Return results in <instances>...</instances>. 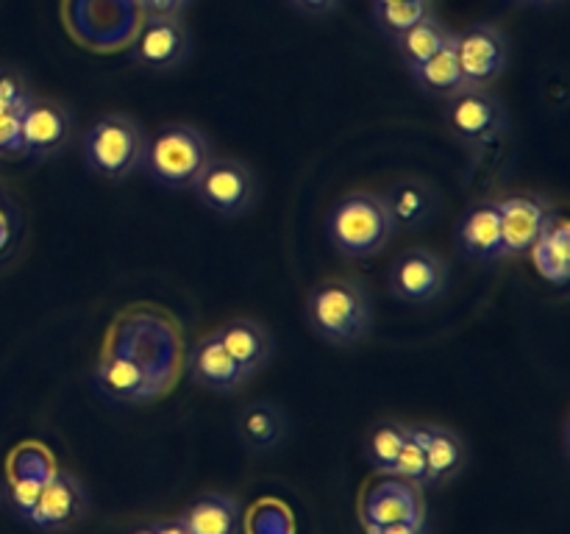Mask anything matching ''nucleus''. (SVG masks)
<instances>
[{"label": "nucleus", "instance_id": "f257e3e1", "mask_svg": "<svg viewBox=\"0 0 570 534\" xmlns=\"http://www.w3.org/2000/svg\"><path fill=\"white\" fill-rule=\"evenodd\" d=\"M215 159L212 142L200 128L187 122H165L145 139L139 170L161 189H193L206 165Z\"/></svg>", "mask_w": 570, "mask_h": 534}, {"label": "nucleus", "instance_id": "f03ea898", "mask_svg": "<svg viewBox=\"0 0 570 534\" xmlns=\"http://www.w3.org/2000/svg\"><path fill=\"white\" fill-rule=\"evenodd\" d=\"M306 323L323 343L351 348L373 328L371 295L351 278L321 281L306 298Z\"/></svg>", "mask_w": 570, "mask_h": 534}, {"label": "nucleus", "instance_id": "7ed1b4c3", "mask_svg": "<svg viewBox=\"0 0 570 534\" xmlns=\"http://www.w3.org/2000/svg\"><path fill=\"white\" fill-rule=\"evenodd\" d=\"M328 243L345 259H371L395 237L393 217L379 192H348L326 217Z\"/></svg>", "mask_w": 570, "mask_h": 534}, {"label": "nucleus", "instance_id": "20e7f679", "mask_svg": "<svg viewBox=\"0 0 570 534\" xmlns=\"http://www.w3.org/2000/svg\"><path fill=\"white\" fill-rule=\"evenodd\" d=\"M145 139H148V134L131 115H122V111L100 115L81 134L83 165L92 176L104 178V181H126L142 165Z\"/></svg>", "mask_w": 570, "mask_h": 534}, {"label": "nucleus", "instance_id": "39448f33", "mask_svg": "<svg viewBox=\"0 0 570 534\" xmlns=\"http://www.w3.org/2000/svg\"><path fill=\"white\" fill-rule=\"evenodd\" d=\"M445 128L465 148L484 150L499 142L510 128L507 106L490 87H465L445 100Z\"/></svg>", "mask_w": 570, "mask_h": 534}, {"label": "nucleus", "instance_id": "423d86ee", "mask_svg": "<svg viewBox=\"0 0 570 534\" xmlns=\"http://www.w3.org/2000/svg\"><path fill=\"white\" fill-rule=\"evenodd\" d=\"M193 192L198 204L212 215L223 217V220H237V217L248 215L259 200V178H256L254 167L245 161L215 156L195 181Z\"/></svg>", "mask_w": 570, "mask_h": 534}, {"label": "nucleus", "instance_id": "0eeeda50", "mask_svg": "<svg viewBox=\"0 0 570 534\" xmlns=\"http://www.w3.org/2000/svg\"><path fill=\"white\" fill-rule=\"evenodd\" d=\"M193 56V37L181 17L148 14L134 33L128 59L145 72H173Z\"/></svg>", "mask_w": 570, "mask_h": 534}, {"label": "nucleus", "instance_id": "6e6552de", "mask_svg": "<svg viewBox=\"0 0 570 534\" xmlns=\"http://www.w3.org/2000/svg\"><path fill=\"white\" fill-rule=\"evenodd\" d=\"M454 56L465 87H490L510 67V39L501 28L476 22L460 33L454 31Z\"/></svg>", "mask_w": 570, "mask_h": 534}, {"label": "nucleus", "instance_id": "1a4fd4ad", "mask_svg": "<svg viewBox=\"0 0 570 534\" xmlns=\"http://www.w3.org/2000/svg\"><path fill=\"white\" fill-rule=\"evenodd\" d=\"M76 137V117L65 103L33 95L20 117V156L48 161L59 156Z\"/></svg>", "mask_w": 570, "mask_h": 534}, {"label": "nucleus", "instance_id": "9d476101", "mask_svg": "<svg viewBox=\"0 0 570 534\" xmlns=\"http://www.w3.org/2000/svg\"><path fill=\"white\" fill-rule=\"evenodd\" d=\"M390 293L406 304H434L449 289V261L429 248H410L390 267Z\"/></svg>", "mask_w": 570, "mask_h": 534}, {"label": "nucleus", "instance_id": "9b49d317", "mask_svg": "<svg viewBox=\"0 0 570 534\" xmlns=\"http://www.w3.org/2000/svg\"><path fill=\"white\" fill-rule=\"evenodd\" d=\"M89 506L92 504H89V493L81 478L72 476L70 471L56 467L48 482H45L37 506H33L26 523H31L33 528L45 534H59L87 521Z\"/></svg>", "mask_w": 570, "mask_h": 534}, {"label": "nucleus", "instance_id": "f8f14e48", "mask_svg": "<svg viewBox=\"0 0 570 534\" xmlns=\"http://www.w3.org/2000/svg\"><path fill=\"white\" fill-rule=\"evenodd\" d=\"M495 204H499L504 259L529 254L534 239L543 234V228L554 217L551 204L546 198H540V195H507V198L495 200Z\"/></svg>", "mask_w": 570, "mask_h": 534}, {"label": "nucleus", "instance_id": "ddd939ff", "mask_svg": "<svg viewBox=\"0 0 570 534\" xmlns=\"http://www.w3.org/2000/svg\"><path fill=\"white\" fill-rule=\"evenodd\" d=\"M95 389L109 404H142L159 393L154 367L128 354H109L95 373Z\"/></svg>", "mask_w": 570, "mask_h": 534}, {"label": "nucleus", "instance_id": "4468645a", "mask_svg": "<svg viewBox=\"0 0 570 534\" xmlns=\"http://www.w3.org/2000/svg\"><path fill=\"white\" fill-rule=\"evenodd\" d=\"M362 526H387L399 521H426V501L417 484L404 478H384L362 498Z\"/></svg>", "mask_w": 570, "mask_h": 534}, {"label": "nucleus", "instance_id": "2eb2a0df", "mask_svg": "<svg viewBox=\"0 0 570 534\" xmlns=\"http://www.w3.org/2000/svg\"><path fill=\"white\" fill-rule=\"evenodd\" d=\"M187 365L193 382L217 395H232L250 382L248 373H245L243 367L237 365V359L223 348L217 334H206V337H200L198 343L193 345Z\"/></svg>", "mask_w": 570, "mask_h": 534}, {"label": "nucleus", "instance_id": "dca6fc26", "mask_svg": "<svg viewBox=\"0 0 570 534\" xmlns=\"http://www.w3.org/2000/svg\"><path fill=\"white\" fill-rule=\"evenodd\" d=\"M53 471V456H50L42 445H22V448L11 456L9 490H3V495L9 498V506L14 510V515L20 517V521H28L31 510L37 506L45 482H48Z\"/></svg>", "mask_w": 570, "mask_h": 534}, {"label": "nucleus", "instance_id": "f3484780", "mask_svg": "<svg viewBox=\"0 0 570 534\" xmlns=\"http://www.w3.org/2000/svg\"><path fill=\"white\" fill-rule=\"evenodd\" d=\"M456 248L473 261H499L504 259L501 245V220L495 200H479L456 222Z\"/></svg>", "mask_w": 570, "mask_h": 534}, {"label": "nucleus", "instance_id": "a211bd4d", "mask_svg": "<svg viewBox=\"0 0 570 534\" xmlns=\"http://www.w3.org/2000/svg\"><path fill=\"white\" fill-rule=\"evenodd\" d=\"M215 334L248 376H256L271 365L276 343L265 323L254 320V317H234V320L223 323Z\"/></svg>", "mask_w": 570, "mask_h": 534}, {"label": "nucleus", "instance_id": "6ab92c4d", "mask_svg": "<svg viewBox=\"0 0 570 534\" xmlns=\"http://www.w3.org/2000/svg\"><path fill=\"white\" fill-rule=\"evenodd\" d=\"M423 437V454H426V478L423 487H445L454 482L468 465V445L454 428L449 426H417Z\"/></svg>", "mask_w": 570, "mask_h": 534}, {"label": "nucleus", "instance_id": "aec40b11", "mask_svg": "<svg viewBox=\"0 0 570 534\" xmlns=\"http://www.w3.org/2000/svg\"><path fill=\"white\" fill-rule=\"evenodd\" d=\"M382 198L390 217H393L395 231L423 228L440 209V195L434 192L432 184L421 181V178H401Z\"/></svg>", "mask_w": 570, "mask_h": 534}, {"label": "nucleus", "instance_id": "412c9836", "mask_svg": "<svg viewBox=\"0 0 570 534\" xmlns=\"http://www.w3.org/2000/svg\"><path fill=\"white\" fill-rule=\"evenodd\" d=\"M287 412L273 404V400H256V404L245 406L237 417L239 443L254 451V454L276 451L287 439Z\"/></svg>", "mask_w": 570, "mask_h": 534}, {"label": "nucleus", "instance_id": "4be33fe9", "mask_svg": "<svg viewBox=\"0 0 570 534\" xmlns=\"http://www.w3.org/2000/svg\"><path fill=\"white\" fill-rule=\"evenodd\" d=\"M189 534H243V506L228 493H204L178 515Z\"/></svg>", "mask_w": 570, "mask_h": 534}, {"label": "nucleus", "instance_id": "5701e85b", "mask_svg": "<svg viewBox=\"0 0 570 534\" xmlns=\"http://www.w3.org/2000/svg\"><path fill=\"white\" fill-rule=\"evenodd\" d=\"M540 276L554 287H566L570 278V226L562 217H551L534 245L529 248Z\"/></svg>", "mask_w": 570, "mask_h": 534}, {"label": "nucleus", "instance_id": "b1692460", "mask_svg": "<svg viewBox=\"0 0 570 534\" xmlns=\"http://www.w3.org/2000/svg\"><path fill=\"white\" fill-rule=\"evenodd\" d=\"M451 39H454V31H451V28L445 26V22L432 11V14L423 17L421 22H415L412 28H406L404 33H399V37L390 39V42H393L395 53H399V59L404 61L406 70H412V67L423 65L429 56H434L438 50H443Z\"/></svg>", "mask_w": 570, "mask_h": 534}, {"label": "nucleus", "instance_id": "393cba45", "mask_svg": "<svg viewBox=\"0 0 570 534\" xmlns=\"http://www.w3.org/2000/svg\"><path fill=\"white\" fill-rule=\"evenodd\" d=\"M412 81L429 98L449 100L451 95H456L460 89H465V78H462L460 65H456L454 56V39L445 44L443 50H438L434 56H429L423 65L412 67L410 70Z\"/></svg>", "mask_w": 570, "mask_h": 534}, {"label": "nucleus", "instance_id": "a878e982", "mask_svg": "<svg viewBox=\"0 0 570 534\" xmlns=\"http://www.w3.org/2000/svg\"><path fill=\"white\" fill-rule=\"evenodd\" d=\"M412 423L404 421H379L371 428L365 439V459L371 462V467L376 473L387 476L390 467H393L395 456H399L401 445H404L406 434H410Z\"/></svg>", "mask_w": 570, "mask_h": 534}, {"label": "nucleus", "instance_id": "bb28decb", "mask_svg": "<svg viewBox=\"0 0 570 534\" xmlns=\"http://www.w3.org/2000/svg\"><path fill=\"white\" fill-rule=\"evenodd\" d=\"M432 0H401V3L390 6H371V17L379 31L393 39L404 33L406 28L415 26V22H421L423 17L432 14Z\"/></svg>", "mask_w": 570, "mask_h": 534}, {"label": "nucleus", "instance_id": "cd10ccee", "mask_svg": "<svg viewBox=\"0 0 570 534\" xmlns=\"http://www.w3.org/2000/svg\"><path fill=\"white\" fill-rule=\"evenodd\" d=\"M387 476L404 478V482L423 487V478H426V454H423V437L417 426H410V434H406L404 445H401Z\"/></svg>", "mask_w": 570, "mask_h": 534}, {"label": "nucleus", "instance_id": "c85d7f7f", "mask_svg": "<svg viewBox=\"0 0 570 534\" xmlns=\"http://www.w3.org/2000/svg\"><path fill=\"white\" fill-rule=\"evenodd\" d=\"M33 98L28 78L17 67H0V115L6 111H22Z\"/></svg>", "mask_w": 570, "mask_h": 534}, {"label": "nucleus", "instance_id": "c756f323", "mask_svg": "<svg viewBox=\"0 0 570 534\" xmlns=\"http://www.w3.org/2000/svg\"><path fill=\"white\" fill-rule=\"evenodd\" d=\"M365 534H429L426 521H399L387 526H367Z\"/></svg>", "mask_w": 570, "mask_h": 534}, {"label": "nucleus", "instance_id": "7c9ffc66", "mask_svg": "<svg viewBox=\"0 0 570 534\" xmlns=\"http://www.w3.org/2000/svg\"><path fill=\"white\" fill-rule=\"evenodd\" d=\"M289 6L306 17H326L337 9L340 0H289Z\"/></svg>", "mask_w": 570, "mask_h": 534}, {"label": "nucleus", "instance_id": "2f4dec72", "mask_svg": "<svg viewBox=\"0 0 570 534\" xmlns=\"http://www.w3.org/2000/svg\"><path fill=\"white\" fill-rule=\"evenodd\" d=\"M189 6H193V0H148V3H145V11H148V14L181 17Z\"/></svg>", "mask_w": 570, "mask_h": 534}, {"label": "nucleus", "instance_id": "473e14b6", "mask_svg": "<svg viewBox=\"0 0 570 534\" xmlns=\"http://www.w3.org/2000/svg\"><path fill=\"white\" fill-rule=\"evenodd\" d=\"M150 526H154V534H189L181 517H165V521H156Z\"/></svg>", "mask_w": 570, "mask_h": 534}, {"label": "nucleus", "instance_id": "72a5a7b5", "mask_svg": "<svg viewBox=\"0 0 570 534\" xmlns=\"http://www.w3.org/2000/svg\"><path fill=\"white\" fill-rule=\"evenodd\" d=\"M515 3H521V6H551V3H557V0H515Z\"/></svg>", "mask_w": 570, "mask_h": 534}, {"label": "nucleus", "instance_id": "f704fd0d", "mask_svg": "<svg viewBox=\"0 0 570 534\" xmlns=\"http://www.w3.org/2000/svg\"><path fill=\"white\" fill-rule=\"evenodd\" d=\"M390 3H401V0H371V6H390Z\"/></svg>", "mask_w": 570, "mask_h": 534}, {"label": "nucleus", "instance_id": "c9c22d12", "mask_svg": "<svg viewBox=\"0 0 570 534\" xmlns=\"http://www.w3.org/2000/svg\"><path fill=\"white\" fill-rule=\"evenodd\" d=\"M131 534H154V526H142V528H134Z\"/></svg>", "mask_w": 570, "mask_h": 534}, {"label": "nucleus", "instance_id": "e433bc0d", "mask_svg": "<svg viewBox=\"0 0 570 534\" xmlns=\"http://www.w3.org/2000/svg\"><path fill=\"white\" fill-rule=\"evenodd\" d=\"M134 3H137V6H142V9H145V3H148V0H134Z\"/></svg>", "mask_w": 570, "mask_h": 534}, {"label": "nucleus", "instance_id": "4c0bfd02", "mask_svg": "<svg viewBox=\"0 0 570 534\" xmlns=\"http://www.w3.org/2000/svg\"><path fill=\"white\" fill-rule=\"evenodd\" d=\"M0 498H3V484H0Z\"/></svg>", "mask_w": 570, "mask_h": 534}]
</instances>
